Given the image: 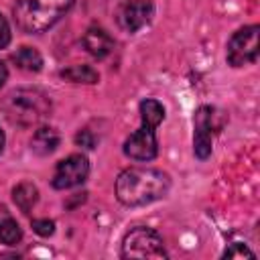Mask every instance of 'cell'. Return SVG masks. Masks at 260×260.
<instances>
[{"mask_svg": "<svg viewBox=\"0 0 260 260\" xmlns=\"http://www.w3.org/2000/svg\"><path fill=\"white\" fill-rule=\"evenodd\" d=\"M32 230L39 234V236H51L53 230H55V223L51 219H35L32 221Z\"/></svg>", "mask_w": 260, "mask_h": 260, "instance_id": "17", "label": "cell"}, {"mask_svg": "<svg viewBox=\"0 0 260 260\" xmlns=\"http://www.w3.org/2000/svg\"><path fill=\"white\" fill-rule=\"evenodd\" d=\"M83 47L95 59H104L114 51V39L100 26H91L83 35Z\"/></svg>", "mask_w": 260, "mask_h": 260, "instance_id": "10", "label": "cell"}, {"mask_svg": "<svg viewBox=\"0 0 260 260\" xmlns=\"http://www.w3.org/2000/svg\"><path fill=\"white\" fill-rule=\"evenodd\" d=\"M10 43V26L6 22V18L0 14V49H4Z\"/></svg>", "mask_w": 260, "mask_h": 260, "instance_id": "19", "label": "cell"}, {"mask_svg": "<svg viewBox=\"0 0 260 260\" xmlns=\"http://www.w3.org/2000/svg\"><path fill=\"white\" fill-rule=\"evenodd\" d=\"M0 108L12 124L32 126L49 114L51 102L41 89L20 87V89H14V91L6 93L4 100L0 102Z\"/></svg>", "mask_w": 260, "mask_h": 260, "instance_id": "2", "label": "cell"}, {"mask_svg": "<svg viewBox=\"0 0 260 260\" xmlns=\"http://www.w3.org/2000/svg\"><path fill=\"white\" fill-rule=\"evenodd\" d=\"M89 173V162L83 154H71L63 158L53 175V187L55 189H69L87 179Z\"/></svg>", "mask_w": 260, "mask_h": 260, "instance_id": "6", "label": "cell"}, {"mask_svg": "<svg viewBox=\"0 0 260 260\" xmlns=\"http://www.w3.org/2000/svg\"><path fill=\"white\" fill-rule=\"evenodd\" d=\"M61 77L67 79V81H73V83H95L100 75L89 65H73L69 69H63Z\"/></svg>", "mask_w": 260, "mask_h": 260, "instance_id": "16", "label": "cell"}, {"mask_svg": "<svg viewBox=\"0 0 260 260\" xmlns=\"http://www.w3.org/2000/svg\"><path fill=\"white\" fill-rule=\"evenodd\" d=\"M154 6L150 0H126L118 10V24L126 32H136L152 18Z\"/></svg>", "mask_w": 260, "mask_h": 260, "instance_id": "8", "label": "cell"}, {"mask_svg": "<svg viewBox=\"0 0 260 260\" xmlns=\"http://www.w3.org/2000/svg\"><path fill=\"white\" fill-rule=\"evenodd\" d=\"M124 258H165L167 250L160 236L150 228H134L124 236L122 242Z\"/></svg>", "mask_w": 260, "mask_h": 260, "instance_id": "4", "label": "cell"}, {"mask_svg": "<svg viewBox=\"0 0 260 260\" xmlns=\"http://www.w3.org/2000/svg\"><path fill=\"white\" fill-rule=\"evenodd\" d=\"M30 146L37 154H51L57 146H59V134L57 130L53 128H39L35 134H32V140H30Z\"/></svg>", "mask_w": 260, "mask_h": 260, "instance_id": "12", "label": "cell"}, {"mask_svg": "<svg viewBox=\"0 0 260 260\" xmlns=\"http://www.w3.org/2000/svg\"><path fill=\"white\" fill-rule=\"evenodd\" d=\"M12 197H14V203L22 209V211H30L35 207V203L39 201V189L32 185V183H20L14 187L12 191Z\"/></svg>", "mask_w": 260, "mask_h": 260, "instance_id": "13", "label": "cell"}, {"mask_svg": "<svg viewBox=\"0 0 260 260\" xmlns=\"http://www.w3.org/2000/svg\"><path fill=\"white\" fill-rule=\"evenodd\" d=\"M22 238V230L16 223V219L8 213V209L4 205H0V242L6 246H14L18 244Z\"/></svg>", "mask_w": 260, "mask_h": 260, "instance_id": "11", "label": "cell"}, {"mask_svg": "<svg viewBox=\"0 0 260 260\" xmlns=\"http://www.w3.org/2000/svg\"><path fill=\"white\" fill-rule=\"evenodd\" d=\"M223 256H225V258H242V256H250V258H254V252H250L244 244H234L232 248L225 250Z\"/></svg>", "mask_w": 260, "mask_h": 260, "instance_id": "18", "label": "cell"}, {"mask_svg": "<svg viewBox=\"0 0 260 260\" xmlns=\"http://www.w3.org/2000/svg\"><path fill=\"white\" fill-rule=\"evenodd\" d=\"M171 187L169 177L158 169L132 167L118 175L116 179V195L120 203L128 207L146 205L167 195Z\"/></svg>", "mask_w": 260, "mask_h": 260, "instance_id": "1", "label": "cell"}, {"mask_svg": "<svg viewBox=\"0 0 260 260\" xmlns=\"http://www.w3.org/2000/svg\"><path fill=\"white\" fill-rule=\"evenodd\" d=\"M2 148H4V134H2V130H0V152H2Z\"/></svg>", "mask_w": 260, "mask_h": 260, "instance_id": "22", "label": "cell"}, {"mask_svg": "<svg viewBox=\"0 0 260 260\" xmlns=\"http://www.w3.org/2000/svg\"><path fill=\"white\" fill-rule=\"evenodd\" d=\"M140 118H142V126L156 128L162 122V118H165L162 104L156 102V100H144V102H140Z\"/></svg>", "mask_w": 260, "mask_h": 260, "instance_id": "14", "label": "cell"}, {"mask_svg": "<svg viewBox=\"0 0 260 260\" xmlns=\"http://www.w3.org/2000/svg\"><path fill=\"white\" fill-rule=\"evenodd\" d=\"M258 32L260 28L256 24L244 26L228 43V63L234 67H242L248 63H254L258 57Z\"/></svg>", "mask_w": 260, "mask_h": 260, "instance_id": "5", "label": "cell"}, {"mask_svg": "<svg viewBox=\"0 0 260 260\" xmlns=\"http://www.w3.org/2000/svg\"><path fill=\"white\" fill-rule=\"evenodd\" d=\"M217 112L209 106H201L195 112V138H193V148L197 158H207L211 154V132L219 128V124H215Z\"/></svg>", "mask_w": 260, "mask_h": 260, "instance_id": "7", "label": "cell"}, {"mask_svg": "<svg viewBox=\"0 0 260 260\" xmlns=\"http://www.w3.org/2000/svg\"><path fill=\"white\" fill-rule=\"evenodd\" d=\"M75 140H77V144H81V146H85V148H93V144H95V138L91 136L89 130H81V132L75 136Z\"/></svg>", "mask_w": 260, "mask_h": 260, "instance_id": "20", "label": "cell"}, {"mask_svg": "<svg viewBox=\"0 0 260 260\" xmlns=\"http://www.w3.org/2000/svg\"><path fill=\"white\" fill-rule=\"evenodd\" d=\"M124 152L134 160H150L156 156V136L154 128L140 126L124 142Z\"/></svg>", "mask_w": 260, "mask_h": 260, "instance_id": "9", "label": "cell"}, {"mask_svg": "<svg viewBox=\"0 0 260 260\" xmlns=\"http://www.w3.org/2000/svg\"><path fill=\"white\" fill-rule=\"evenodd\" d=\"M71 6L73 0H16L14 20L24 32H41L53 26Z\"/></svg>", "mask_w": 260, "mask_h": 260, "instance_id": "3", "label": "cell"}, {"mask_svg": "<svg viewBox=\"0 0 260 260\" xmlns=\"http://www.w3.org/2000/svg\"><path fill=\"white\" fill-rule=\"evenodd\" d=\"M6 77H8V69H6V65L0 61V87L4 85V81H6Z\"/></svg>", "mask_w": 260, "mask_h": 260, "instance_id": "21", "label": "cell"}, {"mask_svg": "<svg viewBox=\"0 0 260 260\" xmlns=\"http://www.w3.org/2000/svg\"><path fill=\"white\" fill-rule=\"evenodd\" d=\"M12 61L16 63V67L24 71H39L43 67V57L39 55L37 49H30V47H22L16 53H12Z\"/></svg>", "mask_w": 260, "mask_h": 260, "instance_id": "15", "label": "cell"}]
</instances>
